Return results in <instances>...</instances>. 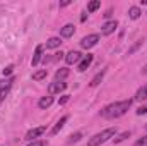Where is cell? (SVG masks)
<instances>
[{
	"instance_id": "1",
	"label": "cell",
	"mask_w": 147,
	"mask_h": 146,
	"mask_svg": "<svg viewBox=\"0 0 147 146\" xmlns=\"http://www.w3.org/2000/svg\"><path fill=\"white\" fill-rule=\"evenodd\" d=\"M132 107V100H121V102H115L106 105L105 108L101 110V115L105 119H118L121 115H125Z\"/></svg>"
},
{
	"instance_id": "2",
	"label": "cell",
	"mask_w": 147,
	"mask_h": 146,
	"mask_svg": "<svg viewBox=\"0 0 147 146\" xmlns=\"http://www.w3.org/2000/svg\"><path fill=\"white\" fill-rule=\"evenodd\" d=\"M115 136H116V127H108V129L94 134L87 141V146H101V145H105L106 141H110L111 138H115Z\"/></svg>"
},
{
	"instance_id": "3",
	"label": "cell",
	"mask_w": 147,
	"mask_h": 146,
	"mask_svg": "<svg viewBox=\"0 0 147 146\" xmlns=\"http://www.w3.org/2000/svg\"><path fill=\"white\" fill-rule=\"evenodd\" d=\"M98 41H99V35L92 33V35H87V36H84L82 40H80V46H82V48H86V50H89V48L96 46V45H98Z\"/></svg>"
},
{
	"instance_id": "4",
	"label": "cell",
	"mask_w": 147,
	"mask_h": 146,
	"mask_svg": "<svg viewBox=\"0 0 147 146\" xmlns=\"http://www.w3.org/2000/svg\"><path fill=\"white\" fill-rule=\"evenodd\" d=\"M45 131H46V127H45V126L33 127V129H29V131L26 132V139H28V141H36L39 136H43V134H45Z\"/></svg>"
},
{
	"instance_id": "5",
	"label": "cell",
	"mask_w": 147,
	"mask_h": 146,
	"mask_svg": "<svg viewBox=\"0 0 147 146\" xmlns=\"http://www.w3.org/2000/svg\"><path fill=\"white\" fill-rule=\"evenodd\" d=\"M65 88H67V83H63V81H55V83H51V84L48 86V93H50V96H53V95H58V93L65 91Z\"/></svg>"
},
{
	"instance_id": "6",
	"label": "cell",
	"mask_w": 147,
	"mask_h": 146,
	"mask_svg": "<svg viewBox=\"0 0 147 146\" xmlns=\"http://www.w3.org/2000/svg\"><path fill=\"white\" fill-rule=\"evenodd\" d=\"M92 60H94V55H92V53H87V55H84V57L80 59L79 65H77V71H79V72H84L86 69H89V65L92 64Z\"/></svg>"
},
{
	"instance_id": "7",
	"label": "cell",
	"mask_w": 147,
	"mask_h": 146,
	"mask_svg": "<svg viewBox=\"0 0 147 146\" xmlns=\"http://www.w3.org/2000/svg\"><path fill=\"white\" fill-rule=\"evenodd\" d=\"M82 57H84V55H82L80 52H77V50H70L69 53H65V62H67L69 65H72V64H79Z\"/></svg>"
},
{
	"instance_id": "8",
	"label": "cell",
	"mask_w": 147,
	"mask_h": 146,
	"mask_svg": "<svg viewBox=\"0 0 147 146\" xmlns=\"http://www.w3.org/2000/svg\"><path fill=\"white\" fill-rule=\"evenodd\" d=\"M116 28H118V23L113 19V21H108V23H105L103 26H101V35H105V36H108L111 33H115L116 31Z\"/></svg>"
},
{
	"instance_id": "9",
	"label": "cell",
	"mask_w": 147,
	"mask_h": 146,
	"mask_svg": "<svg viewBox=\"0 0 147 146\" xmlns=\"http://www.w3.org/2000/svg\"><path fill=\"white\" fill-rule=\"evenodd\" d=\"M43 50H45V45H38L36 46L34 55H33V60H31V65H33V67H36L38 64L41 62V59H43Z\"/></svg>"
},
{
	"instance_id": "10",
	"label": "cell",
	"mask_w": 147,
	"mask_h": 146,
	"mask_svg": "<svg viewBox=\"0 0 147 146\" xmlns=\"http://www.w3.org/2000/svg\"><path fill=\"white\" fill-rule=\"evenodd\" d=\"M75 33V26L74 24H65L62 29H60V36L62 38H70Z\"/></svg>"
},
{
	"instance_id": "11",
	"label": "cell",
	"mask_w": 147,
	"mask_h": 146,
	"mask_svg": "<svg viewBox=\"0 0 147 146\" xmlns=\"http://www.w3.org/2000/svg\"><path fill=\"white\" fill-rule=\"evenodd\" d=\"M67 120H69V117H67V115H63V117H62V119H60V120H58V122L53 126V129H51V136L58 134V132L63 129V126H65V122H67Z\"/></svg>"
},
{
	"instance_id": "12",
	"label": "cell",
	"mask_w": 147,
	"mask_h": 146,
	"mask_svg": "<svg viewBox=\"0 0 147 146\" xmlns=\"http://www.w3.org/2000/svg\"><path fill=\"white\" fill-rule=\"evenodd\" d=\"M140 16H142V10H140V7H137V5H132V7L128 9V17H130L132 21H137Z\"/></svg>"
},
{
	"instance_id": "13",
	"label": "cell",
	"mask_w": 147,
	"mask_h": 146,
	"mask_svg": "<svg viewBox=\"0 0 147 146\" xmlns=\"http://www.w3.org/2000/svg\"><path fill=\"white\" fill-rule=\"evenodd\" d=\"M51 103H53V96H43V98H39L38 107L45 110V108H50V107H51Z\"/></svg>"
},
{
	"instance_id": "14",
	"label": "cell",
	"mask_w": 147,
	"mask_h": 146,
	"mask_svg": "<svg viewBox=\"0 0 147 146\" xmlns=\"http://www.w3.org/2000/svg\"><path fill=\"white\" fill-rule=\"evenodd\" d=\"M135 100H137V102H144V100H147V84H144L142 88L137 89V93H135Z\"/></svg>"
},
{
	"instance_id": "15",
	"label": "cell",
	"mask_w": 147,
	"mask_h": 146,
	"mask_svg": "<svg viewBox=\"0 0 147 146\" xmlns=\"http://www.w3.org/2000/svg\"><path fill=\"white\" fill-rule=\"evenodd\" d=\"M105 74H106V71H101V72H98L96 76H94V77H92V79H91V83H89V86H91V88H96V86H98V84H99V83L103 81V77H105Z\"/></svg>"
},
{
	"instance_id": "16",
	"label": "cell",
	"mask_w": 147,
	"mask_h": 146,
	"mask_svg": "<svg viewBox=\"0 0 147 146\" xmlns=\"http://www.w3.org/2000/svg\"><path fill=\"white\" fill-rule=\"evenodd\" d=\"M69 74H70V71H69V69L62 67V69H58V71L55 72V81H63L65 77H69Z\"/></svg>"
},
{
	"instance_id": "17",
	"label": "cell",
	"mask_w": 147,
	"mask_h": 146,
	"mask_svg": "<svg viewBox=\"0 0 147 146\" xmlns=\"http://www.w3.org/2000/svg\"><path fill=\"white\" fill-rule=\"evenodd\" d=\"M60 45H62V41H60V38H57V36L50 38V40L46 41V48H58Z\"/></svg>"
},
{
	"instance_id": "18",
	"label": "cell",
	"mask_w": 147,
	"mask_h": 146,
	"mask_svg": "<svg viewBox=\"0 0 147 146\" xmlns=\"http://www.w3.org/2000/svg\"><path fill=\"white\" fill-rule=\"evenodd\" d=\"M99 7H101V0H92V2L87 3V12H94V10H98Z\"/></svg>"
},
{
	"instance_id": "19",
	"label": "cell",
	"mask_w": 147,
	"mask_h": 146,
	"mask_svg": "<svg viewBox=\"0 0 147 146\" xmlns=\"http://www.w3.org/2000/svg\"><path fill=\"white\" fill-rule=\"evenodd\" d=\"M48 76V71L46 69H41V71H36V72L33 74V81H41V79H45Z\"/></svg>"
},
{
	"instance_id": "20",
	"label": "cell",
	"mask_w": 147,
	"mask_h": 146,
	"mask_svg": "<svg viewBox=\"0 0 147 146\" xmlns=\"http://www.w3.org/2000/svg\"><path fill=\"white\" fill-rule=\"evenodd\" d=\"M16 81V77L14 76H10V77H7V79H2L0 81V88H12V83Z\"/></svg>"
},
{
	"instance_id": "21",
	"label": "cell",
	"mask_w": 147,
	"mask_h": 146,
	"mask_svg": "<svg viewBox=\"0 0 147 146\" xmlns=\"http://www.w3.org/2000/svg\"><path fill=\"white\" fill-rule=\"evenodd\" d=\"M128 138H130V132L125 131V132L118 134V138H115V145H118V143H121V141H125V139H128Z\"/></svg>"
},
{
	"instance_id": "22",
	"label": "cell",
	"mask_w": 147,
	"mask_h": 146,
	"mask_svg": "<svg viewBox=\"0 0 147 146\" xmlns=\"http://www.w3.org/2000/svg\"><path fill=\"white\" fill-rule=\"evenodd\" d=\"M80 138H82V132H74V134H70V136H69V141H67V143H69V145H72V143H77Z\"/></svg>"
},
{
	"instance_id": "23",
	"label": "cell",
	"mask_w": 147,
	"mask_h": 146,
	"mask_svg": "<svg viewBox=\"0 0 147 146\" xmlns=\"http://www.w3.org/2000/svg\"><path fill=\"white\" fill-rule=\"evenodd\" d=\"M142 45H144V41H142V40H139V41H137V43H135V45H134V46H132L128 52H127V55H132V53H134V52H137V50H139Z\"/></svg>"
},
{
	"instance_id": "24",
	"label": "cell",
	"mask_w": 147,
	"mask_h": 146,
	"mask_svg": "<svg viewBox=\"0 0 147 146\" xmlns=\"http://www.w3.org/2000/svg\"><path fill=\"white\" fill-rule=\"evenodd\" d=\"M9 91H10V88H0V103H2V102L7 98Z\"/></svg>"
},
{
	"instance_id": "25",
	"label": "cell",
	"mask_w": 147,
	"mask_h": 146,
	"mask_svg": "<svg viewBox=\"0 0 147 146\" xmlns=\"http://www.w3.org/2000/svg\"><path fill=\"white\" fill-rule=\"evenodd\" d=\"M12 72H14V65H12V64H9V65L2 71V74H3V76H10Z\"/></svg>"
},
{
	"instance_id": "26",
	"label": "cell",
	"mask_w": 147,
	"mask_h": 146,
	"mask_svg": "<svg viewBox=\"0 0 147 146\" xmlns=\"http://www.w3.org/2000/svg\"><path fill=\"white\" fill-rule=\"evenodd\" d=\"M28 146H46V141H43V139H36V141H31Z\"/></svg>"
},
{
	"instance_id": "27",
	"label": "cell",
	"mask_w": 147,
	"mask_h": 146,
	"mask_svg": "<svg viewBox=\"0 0 147 146\" xmlns=\"http://www.w3.org/2000/svg\"><path fill=\"white\" fill-rule=\"evenodd\" d=\"M134 146H147V136L140 138L139 141H135V145H134Z\"/></svg>"
},
{
	"instance_id": "28",
	"label": "cell",
	"mask_w": 147,
	"mask_h": 146,
	"mask_svg": "<svg viewBox=\"0 0 147 146\" xmlns=\"http://www.w3.org/2000/svg\"><path fill=\"white\" fill-rule=\"evenodd\" d=\"M144 113H147V105H146V107L137 108V115H144Z\"/></svg>"
},
{
	"instance_id": "29",
	"label": "cell",
	"mask_w": 147,
	"mask_h": 146,
	"mask_svg": "<svg viewBox=\"0 0 147 146\" xmlns=\"http://www.w3.org/2000/svg\"><path fill=\"white\" fill-rule=\"evenodd\" d=\"M69 100H70V96H69V95H65V96H63V98H62V100H60L58 103H60V105H65V103H67Z\"/></svg>"
},
{
	"instance_id": "30",
	"label": "cell",
	"mask_w": 147,
	"mask_h": 146,
	"mask_svg": "<svg viewBox=\"0 0 147 146\" xmlns=\"http://www.w3.org/2000/svg\"><path fill=\"white\" fill-rule=\"evenodd\" d=\"M72 3V0H63V2H60V9L62 7H67V5H70Z\"/></svg>"
},
{
	"instance_id": "31",
	"label": "cell",
	"mask_w": 147,
	"mask_h": 146,
	"mask_svg": "<svg viewBox=\"0 0 147 146\" xmlns=\"http://www.w3.org/2000/svg\"><path fill=\"white\" fill-rule=\"evenodd\" d=\"M86 19H87V12H82V16H80V23H86Z\"/></svg>"
},
{
	"instance_id": "32",
	"label": "cell",
	"mask_w": 147,
	"mask_h": 146,
	"mask_svg": "<svg viewBox=\"0 0 147 146\" xmlns=\"http://www.w3.org/2000/svg\"><path fill=\"white\" fill-rule=\"evenodd\" d=\"M142 74H147V64L144 65V67H142Z\"/></svg>"
},
{
	"instance_id": "33",
	"label": "cell",
	"mask_w": 147,
	"mask_h": 146,
	"mask_svg": "<svg viewBox=\"0 0 147 146\" xmlns=\"http://www.w3.org/2000/svg\"><path fill=\"white\" fill-rule=\"evenodd\" d=\"M140 3H142V5H147V0H140Z\"/></svg>"
},
{
	"instance_id": "34",
	"label": "cell",
	"mask_w": 147,
	"mask_h": 146,
	"mask_svg": "<svg viewBox=\"0 0 147 146\" xmlns=\"http://www.w3.org/2000/svg\"><path fill=\"white\" fill-rule=\"evenodd\" d=\"M146 129H147V126H146Z\"/></svg>"
}]
</instances>
